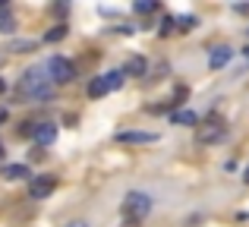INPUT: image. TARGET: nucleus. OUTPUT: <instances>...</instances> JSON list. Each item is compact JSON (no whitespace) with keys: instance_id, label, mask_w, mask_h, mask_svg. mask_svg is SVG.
I'll use <instances>...</instances> for the list:
<instances>
[{"instance_id":"1","label":"nucleus","mask_w":249,"mask_h":227,"mask_svg":"<svg viewBox=\"0 0 249 227\" xmlns=\"http://www.w3.org/2000/svg\"><path fill=\"white\" fill-rule=\"evenodd\" d=\"M51 92H54V79H51V73H48L44 63L29 67L22 73V79H19V95L29 98V101H38V105H41V101L51 98Z\"/></svg>"},{"instance_id":"2","label":"nucleus","mask_w":249,"mask_h":227,"mask_svg":"<svg viewBox=\"0 0 249 227\" xmlns=\"http://www.w3.org/2000/svg\"><path fill=\"white\" fill-rule=\"evenodd\" d=\"M152 196L148 192H139V190H133V192H126V199H123V218L126 221H142V218L152 211Z\"/></svg>"},{"instance_id":"3","label":"nucleus","mask_w":249,"mask_h":227,"mask_svg":"<svg viewBox=\"0 0 249 227\" xmlns=\"http://www.w3.org/2000/svg\"><path fill=\"white\" fill-rule=\"evenodd\" d=\"M44 67H48V73H51V79L57 82V86H67L70 79H73L76 76V70H73V63L67 60V57H60V54H54L51 57L48 63H44Z\"/></svg>"},{"instance_id":"4","label":"nucleus","mask_w":249,"mask_h":227,"mask_svg":"<svg viewBox=\"0 0 249 227\" xmlns=\"http://www.w3.org/2000/svg\"><path fill=\"white\" fill-rule=\"evenodd\" d=\"M224 136H227V126L218 123V120H208V123L199 126V142L202 145H214V142H221Z\"/></svg>"},{"instance_id":"5","label":"nucleus","mask_w":249,"mask_h":227,"mask_svg":"<svg viewBox=\"0 0 249 227\" xmlns=\"http://www.w3.org/2000/svg\"><path fill=\"white\" fill-rule=\"evenodd\" d=\"M117 142H123V145H148V142H158V133H142V129H123V133H117Z\"/></svg>"},{"instance_id":"6","label":"nucleus","mask_w":249,"mask_h":227,"mask_svg":"<svg viewBox=\"0 0 249 227\" xmlns=\"http://www.w3.org/2000/svg\"><path fill=\"white\" fill-rule=\"evenodd\" d=\"M54 177H48V174H41V177H32L29 180V196L32 199H44V196H51L54 192Z\"/></svg>"},{"instance_id":"7","label":"nucleus","mask_w":249,"mask_h":227,"mask_svg":"<svg viewBox=\"0 0 249 227\" xmlns=\"http://www.w3.org/2000/svg\"><path fill=\"white\" fill-rule=\"evenodd\" d=\"M32 139H35L38 145H51V142L57 139V123H35Z\"/></svg>"},{"instance_id":"8","label":"nucleus","mask_w":249,"mask_h":227,"mask_svg":"<svg viewBox=\"0 0 249 227\" xmlns=\"http://www.w3.org/2000/svg\"><path fill=\"white\" fill-rule=\"evenodd\" d=\"M231 57H233V51L224 48V44H221V48H212V54H208V67H212V70H221V67H227V63H231Z\"/></svg>"},{"instance_id":"9","label":"nucleus","mask_w":249,"mask_h":227,"mask_svg":"<svg viewBox=\"0 0 249 227\" xmlns=\"http://www.w3.org/2000/svg\"><path fill=\"white\" fill-rule=\"evenodd\" d=\"M145 70H148V63H145V57H139V54L123 63V76H145Z\"/></svg>"},{"instance_id":"10","label":"nucleus","mask_w":249,"mask_h":227,"mask_svg":"<svg viewBox=\"0 0 249 227\" xmlns=\"http://www.w3.org/2000/svg\"><path fill=\"white\" fill-rule=\"evenodd\" d=\"M110 92V86H107V79H104V76H95V79L89 82V98H104V95Z\"/></svg>"},{"instance_id":"11","label":"nucleus","mask_w":249,"mask_h":227,"mask_svg":"<svg viewBox=\"0 0 249 227\" xmlns=\"http://www.w3.org/2000/svg\"><path fill=\"white\" fill-rule=\"evenodd\" d=\"M3 177L6 180H32V174H29V167H25V164H6L3 167Z\"/></svg>"},{"instance_id":"12","label":"nucleus","mask_w":249,"mask_h":227,"mask_svg":"<svg viewBox=\"0 0 249 227\" xmlns=\"http://www.w3.org/2000/svg\"><path fill=\"white\" fill-rule=\"evenodd\" d=\"M170 120L180 123V126H196V123H199V117H196L193 111H186V107H183V111H174V114H170Z\"/></svg>"},{"instance_id":"13","label":"nucleus","mask_w":249,"mask_h":227,"mask_svg":"<svg viewBox=\"0 0 249 227\" xmlns=\"http://www.w3.org/2000/svg\"><path fill=\"white\" fill-rule=\"evenodd\" d=\"M0 32H3V35L16 32V19H13V13H10V10H0Z\"/></svg>"},{"instance_id":"14","label":"nucleus","mask_w":249,"mask_h":227,"mask_svg":"<svg viewBox=\"0 0 249 227\" xmlns=\"http://www.w3.org/2000/svg\"><path fill=\"white\" fill-rule=\"evenodd\" d=\"M104 79H107L110 92H117V88L123 86V70H110V73H104Z\"/></svg>"},{"instance_id":"15","label":"nucleus","mask_w":249,"mask_h":227,"mask_svg":"<svg viewBox=\"0 0 249 227\" xmlns=\"http://www.w3.org/2000/svg\"><path fill=\"white\" fill-rule=\"evenodd\" d=\"M67 38V25H57V29H48V35H44V41H63Z\"/></svg>"},{"instance_id":"16","label":"nucleus","mask_w":249,"mask_h":227,"mask_svg":"<svg viewBox=\"0 0 249 227\" xmlns=\"http://www.w3.org/2000/svg\"><path fill=\"white\" fill-rule=\"evenodd\" d=\"M133 10H136V13H155V10H158V3H155V0H139Z\"/></svg>"},{"instance_id":"17","label":"nucleus","mask_w":249,"mask_h":227,"mask_svg":"<svg viewBox=\"0 0 249 227\" xmlns=\"http://www.w3.org/2000/svg\"><path fill=\"white\" fill-rule=\"evenodd\" d=\"M10 51H16V54H25V51H35V41H13V48Z\"/></svg>"},{"instance_id":"18","label":"nucleus","mask_w":249,"mask_h":227,"mask_svg":"<svg viewBox=\"0 0 249 227\" xmlns=\"http://www.w3.org/2000/svg\"><path fill=\"white\" fill-rule=\"evenodd\" d=\"M170 32H174V19L167 16V19H164V29H161V35H170Z\"/></svg>"},{"instance_id":"19","label":"nucleus","mask_w":249,"mask_h":227,"mask_svg":"<svg viewBox=\"0 0 249 227\" xmlns=\"http://www.w3.org/2000/svg\"><path fill=\"white\" fill-rule=\"evenodd\" d=\"M193 22H196L193 16H183V19H180V25H183V29H193Z\"/></svg>"},{"instance_id":"20","label":"nucleus","mask_w":249,"mask_h":227,"mask_svg":"<svg viewBox=\"0 0 249 227\" xmlns=\"http://www.w3.org/2000/svg\"><path fill=\"white\" fill-rule=\"evenodd\" d=\"M233 10H237V13H243V16H249V3H237Z\"/></svg>"},{"instance_id":"21","label":"nucleus","mask_w":249,"mask_h":227,"mask_svg":"<svg viewBox=\"0 0 249 227\" xmlns=\"http://www.w3.org/2000/svg\"><path fill=\"white\" fill-rule=\"evenodd\" d=\"M6 120V107H0V123H3Z\"/></svg>"},{"instance_id":"22","label":"nucleus","mask_w":249,"mask_h":227,"mask_svg":"<svg viewBox=\"0 0 249 227\" xmlns=\"http://www.w3.org/2000/svg\"><path fill=\"white\" fill-rule=\"evenodd\" d=\"M3 92H6V82H3V79H0V95H3Z\"/></svg>"},{"instance_id":"23","label":"nucleus","mask_w":249,"mask_h":227,"mask_svg":"<svg viewBox=\"0 0 249 227\" xmlns=\"http://www.w3.org/2000/svg\"><path fill=\"white\" fill-rule=\"evenodd\" d=\"M67 227H85V224L82 221H73V224H67Z\"/></svg>"},{"instance_id":"24","label":"nucleus","mask_w":249,"mask_h":227,"mask_svg":"<svg viewBox=\"0 0 249 227\" xmlns=\"http://www.w3.org/2000/svg\"><path fill=\"white\" fill-rule=\"evenodd\" d=\"M243 180H246V183H249V167H246V171H243Z\"/></svg>"},{"instance_id":"25","label":"nucleus","mask_w":249,"mask_h":227,"mask_svg":"<svg viewBox=\"0 0 249 227\" xmlns=\"http://www.w3.org/2000/svg\"><path fill=\"white\" fill-rule=\"evenodd\" d=\"M246 63H249V48H246Z\"/></svg>"},{"instance_id":"26","label":"nucleus","mask_w":249,"mask_h":227,"mask_svg":"<svg viewBox=\"0 0 249 227\" xmlns=\"http://www.w3.org/2000/svg\"><path fill=\"white\" fill-rule=\"evenodd\" d=\"M0 158H3V145H0Z\"/></svg>"}]
</instances>
